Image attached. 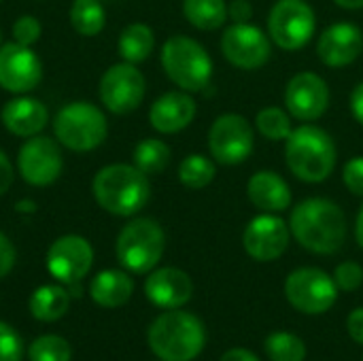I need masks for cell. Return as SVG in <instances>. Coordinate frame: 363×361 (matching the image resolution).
Here are the masks:
<instances>
[{
    "instance_id": "cell-43",
    "label": "cell",
    "mask_w": 363,
    "mask_h": 361,
    "mask_svg": "<svg viewBox=\"0 0 363 361\" xmlns=\"http://www.w3.org/2000/svg\"><path fill=\"white\" fill-rule=\"evenodd\" d=\"M340 9H349V11H357L363 9V0H334Z\"/></svg>"
},
{
    "instance_id": "cell-38",
    "label": "cell",
    "mask_w": 363,
    "mask_h": 361,
    "mask_svg": "<svg viewBox=\"0 0 363 361\" xmlns=\"http://www.w3.org/2000/svg\"><path fill=\"white\" fill-rule=\"evenodd\" d=\"M228 17L234 23H247L253 17V6L249 0H232L228 6Z\"/></svg>"
},
{
    "instance_id": "cell-3",
    "label": "cell",
    "mask_w": 363,
    "mask_h": 361,
    "mask_svg": "<svg viewBox=\"0 0 363 361\" xmlns=\"http://www.w3.org/2000/svg\"><path fill=\"white\" fill-rule=\"evenodd\" d=\"M285 160L289 170L304 183L325 181L336 166L334 138L319 126L296 128L285 145Z\"/></svg>"
},
{
    "instance_id": "cell-21",
    "label": "cell",
    "mask_w": 363,
    "mask_h": 361,
    "mask_svg": "<svg viewBox=\"0 0 363 361\" xmlns=\"http://www.w3.org/2000/svg\"><path fill=\"white\" fill-rule=\"evenodd\" d=\"M49 121V111L47 106L30 96H19L13 98L4 104L2 109V123L4 128L21 138H32L36 136Z\"/></svg>"
},
{
    "instance_id": "cell-29",
    "label": "cell",
    "mask_w": 363,
    "mask_h": 361,
    "mask_svg": "<svg viewBox=\"0 0 363 361\" xmlns=\"http://www.w3.org/2000/svg\"><path fill=\"white\" fill-rule=\"evenodd\" d=\"M215 164L200 153L187 155L179 166V181L187 189H204L215 179Z\"/></svg>"
},
{
    "instance_id": "cell-27",
    "label": "cell",
    "mask_w": 363,
    "mask_h": 361,
    "mask_svg": "<svg viewBox=\"0 0 363 361\" xmlns=\"http://www.w3.org/2000/svg\"><path fill=\"white\" fill-rule=\"evenodd\" d=\"M70 23L81 36H96L106 23V13L100 0H74L70 6Z\"/></svg>"
},
{
    "instance_id": "cell-41",
    "label": "cell",
    "mask_w": 363,
    "mask_h": 361,
    "mask_svg": "<svg viewBox=\"0 0 363 361\" xmlns=\"http://www.w3.org/2000/svg\"><path fill=\"white\" fill-rule=\"evenodd\" d=\"M351 111H353L355 119L363 126V81L351 94Z\"/></svg>"
},
{
    "instance_id": "cell-2",
    "label": "cell",
    "mask_w": 363,
    "mask_h": 361,
    "mask_svg": "<svg viewBox=\"0 0 363 361\" xmlns=\"http://www.w3.org/2000/svg\"><path fill=\"white\" fill-rule=\"evenodd\" d=\"M91 191L100 209L117 217H132L151 198V183L145 172L130 164H111L96 172Z\"/></svg>"
},
{
    "instance_id": "cell-15",
    "label": "cell",
    "mask_w": 363,
    "mask_h": 361,
    "mask_svg": "<svg viewBox=\"0 0 363 361\" xmlns=\"http://www.w3.org/2000/svg\"><path fill=\"white\" fill-rule=\"evenodd\" d=\"M43 79V64L38 55L19 43L0 47V87L11 94H28Z\"/></svg>"
},
{
    "instance_id": "cell-12",
    "label": "cell",
    "mask_w": 363,
    "mask_h": 361,
    "mask_svg": "<svg viewBox=\"0 0 363 361\" xmlns=\"http://www.w3.org/2000/svg\"><path fill=\"white\" fill-rule=\"evenodd\" d=\"M64 157L57 140L49 136H32L23 143L17 155V170L28 185L47 187L62 174Z\"/></svg>"
},
{
    "instance_id": "cell-23",
    "label": "cell",
    "mask_w": 363,
    "mask_h": 361,
    "mask_svg": "<svg viewBox=\"0 0 363 361\" xmlns=\"http://www.w3.org/2000/svg\"><path fill=\"white\" fill-rule=\"evenodd\" d=\"M134 291L132 279L121 270H102L94 277L89 285V296L96 304L104 309H117L123 306Z\"/></svg>"
},
{
    "instance_id": "cell-1",
    "label": "cell",
    "mask_w": 363,
    "mask_h": 361,
    "mask_svg": "<svg viewBox=\"0 0 363 361\" xmlns=\"http://www.w3.org/2000/svg\"><path fill=\"white\" fill-rule=\"evenodd\" d=\"M289 230L304 249L332 255L340 251L347 240V217L336 202L308 198L291 211Z\"/></svg>"
},
{
    "instance_id": "cell-36",
    "label": "cell",
    "mask_w": 363,
    "mask_h": 361,
    "mask_svg": "<svg viewBox=\"0 0 363 361\" xmlns=\"http://www.w3.org/2000/svg\"><path fill=\"white\" fill-rule=\"evenodd\" d=\"M342 181L351 194L363 198V157H353L347 162L342 170Z\"/></svg>"
},
{
    "instance_id": "cell-14",
    "label": "cell",
    "mask_w": 363,
    "mask_h": 361,
    "mask_svg": "<svg viewBox=\"0 0 363 361\" xmlns=\"http://www.w3.org/2000/svg\"><path fill=\"white\" fill-rule=\"evenodd\" d=\"M94 264V249L83 236H62L47 251L49 274L66 285L79 283Z\"/></svg>"
},
{
    "instance_id": "cell-28",
    "label": "cell",
    "mask_w": 363,
    "mask_h": 361,
    "mask_svg": "<svg viewBox=\"0 0 363 361\" xmlns=\"http://www.w3.org/2000/svg\"><path fill=\"white\" fill-rule=\"evenodd\" d=\"M132 157H134V166L147 177L160 174L170 164V147L160 138H147L136 145Z\"/></svg>"
},
{
    "instance_id": "cell-33",
    "label": "cell",
    "mask_w": 363,
    "mask_h": 361,
    "mask_svg": "<svg viewBox=\"0 0 363 361\" xmlns=\"http://www.w3.org/2000/svg\"><path fill=\"white\" fill-rule=\"evenodd\" d=\"M23 355V345L19 334L0 321V361H21Z\"/></svg>"
},
{
    "instance_id": "cell-11",
    "label": "cell",
    "mask_w": 363,
    "mask_h": 361,
    "mask_svg": "<svg viewBox=\"0 0 363 361\" xmlns=\"http://www.w3.org/2000/svg\"><path fill=\"white\" fill-rule=\"evenodd\" d=\"M145 89H147V83H145L143 72L134 64L123 62V64L111 66L102 74L98 94H100L102 104L111 113L128 115L140 106L145 98Z\"/></svg>"
},
{
    "instance_id": "cell-35",
    "label": "cell",
    "mask_w": 363,
    "mask_h": 361,
    "mask_svg": "<svg viewBox=\"0 0 363 361\" xmlns=\"http://www.w3.org/2000/svg\"><path fill=\"white\" fill-rule=\"evenodd\" d=\"M40 21L32 15H23L19 17L15 23H13V38L15 43L19 45H26V47H32L38 38H40Z\"/></svg>"
},
{
    "instance_id": "cell-30",
    "label": "cell",
    "mask_w": 363,
    "mask_h": 361,
    "mask_svg": "<svg viewBox=\"0 0 363 361\" xmlns=\"http://www.w3.org/2000/svg\"><path fill=\"white\" fill-rule=\"evenodd\" d=\"M266 355L272 361H304V343L289 332H274L266 338Z\"/></svg>"
},
{
    "instance_id": "cell-18",
    "label": "cell",
    "mask_w": 363,
    "mask_h": 361,
    "mask_svg": "<svg viewBox=\"0 0 363 361\" xmlns=\"http://www.w3.org/2000/svg\"><path fill=\"white\" fill-rule=\"evenodd\" d=\"M363 51V32L349 21L330 26L317 43V53L325 66L340 68L353 64Z\"/></svg>"
},
{
    "instance_id": "cell-42",
    "label": "cell",
    "mask_w": 363,
    "mask_h": 361,
    "mask_svg": "<svg viewBox=\"0 0 363 361\" xmlns=\"http://www.w3.org/2000/svg\"><path fill=\"white\" fill-rule=\"evenodd\" d=\"M221 361H259L251 351H247V349H232V351H228Z\"/></svg>"
},
{
    "instance_id": "cell-6",
    "label": "cell",
    "mask_w": 363,
    "mask_h": 361,
    "mask_svg": "<svg viewBox=\"0 0 363 361\" xmlns=\"http://www.w3.org/2000/svg\"><path fill=\"white\" fill-rule=\"evenodd\" d=\"M53 132L60 145L70 151H94L106 140L108 123L104 113L85 100L70 102L53 119Z\"/></svg>"
},
{
    "instance_id": "cell-26",
    "label": "cell",
    "mask_w": 363,
    "mask_h": 361,
    "mask_svg": "<svg viewBox=\"0 0 363 361\" xmlns=\"http://www.w3.org/2000/svg\"><path fill=\"white\" fill-rule=\"evenodd\" d=\"M183 13L198 30H217L228 21L225 0H183Z\"/></svg>"
},
{
    "instance_id": "cell-10",
    "label": "cell",
    "mask_w": 363,
    "mask_h": 361,
    "mask_svg": "<svg viewBox=\"0 0 363 361\" xmlns=\"http://www.w3.org/2000/svg\"><path fill=\"white\" fill-rule=\"evenodd\" d=\"M255 145L251 123L238 113L219 115L208 130V149L215 162L225 166L242 164Z\"/></svg>"
},
{
    "instance_id": "cell-34",
    "label": "cell",
    "mask_w": 363,
    "mask_h": 361,
    "mask_svg": "<svg viewBox=\"0 0 363 361\" xmlns=\"http://www.w3.org/2000/svg\"><path fill=\"white\" fill-rule=\"evenodd\" d=\"M334 281L338 285V289L342 291H355L359 289L363 283V268L357 262H342L336 272H334Z\"/></svg>"
},
{
    "instance_id": "cell-17",
    "label": "cell",
    "mask_w": 363,
    "mask_h": 361,
    "mask_svg": "<svg viewBox=\"0 0 363 361\" xmlns=\"http://www.w3.org/2000/svg\"><path fill=\"white\" fill-rule=\"evenodd\" d=\"M285 104L291 117L315 121L323 117L330 106L328 83L317 72H298L285 87Z\"/></svg>"
},
{
    "instance_id": "cell-5",
    "label": "cell",
    "mask_w": 363,
    "mask_h": 361,
    "mask_svg": "<svg viewBox=\"0 0 363 361\" xmlns=\"http://www.w3.org/2000/svg\"><path fill=\"white\" fill-rule=\"evenodd\" d=\"M162 66L168 79L183 91H202L213 79V60L206 49L185 36H170L162 47Z\"/></svg>"
},
{
    "instance_id": "cell-39",
    "label": "cell",
    "mask_w": 363,
    "mask_h": 361,
    "mask_svg": "<svg viewBox=\"0 0 363 361\" xmlns=\"http://www.w3.org/2000/svg\"><path fill=\"white\" fill-rule=\"evenodd\" d=\"M13 179H15V170H13V164L11 160L6 157V153L0 149V196L6 194L13 185Z\"/></svg>"
},
{
    "instance_id": "cell-40",
    "label": "cell",
    "mask_w": 363,
    "mask_h": 361,
    "mask_svg": "<svg viewBox=\"0 0 363 361\" xmlns=\"http://www.w3.org/2000/svg\"><path fill=\"white\" fill-rule=\"evenodd\" d=\"M347 330L351 334V338L355 343H362L363 345V309H357L349 315V321H347Z\"/></svg>"
},
{
    "instance_id": "cell-31",
    "label": "cell",
    "mask_w": 363,
    "mask_h": 361,
    "mask_svg": "<svg viewBox=\"0 0 363 361\" xmlns=\"http://www.w3.org/2000/svg\"><path fill=\"white\" fill-rule=\"evenodd\" d=\"M255 126L268 140H287L289 134L294 132L291 117L279 106L262 109L255 117Z\"/></svg>"
},
{
    "instance_id": "cell-44",
    "label": "cell",
    "mask_w": 363,
    "mask_h": 361,
    "mask_svg": "<svg viewBox=\"0 0 363 361\" xmlns=\"http://www.w3.org/2000/svg\"><path fill=\"white\" fill-rule=\"evenodd\" d=\"M355 236H357L359 247L363 249V206L359 209V213H357V221H355Z\"/></svg>"
},
{
    "instance_id": "cell-4",
    "label": "cell",
    "mask_w": 363,
    "mask_h": 361,
    "mask_svg": "<svg viewBox=\"0 0 363 361\" xmlns=\"http://www.w3.org/2000/svg\"><path fill=\"white\" fill-rule=\"evenodd\" d=\"M202 321L183 311H170L149 328V347L162 361H191L204 349Z\"/></svg>"
},
{
    "instance_id": "cell-7",
    "label": "cell",
    "mask_w": 363,
    "mask_h": 361,
    "mask_svg": "<svg viewBox=\"0 0 363 361\" xmlns=\"http://www.w3.org/2000/svg\"><path fill=\"white\" fill-rule=\"evenodd\" d=\"M164 247H166V236L162 226L153 219L143 217L130 221L119 232L115 251L119 264L125 270L134 274H145L160 264L164 255Z\"/></svg>"
},
{
    "instance_id": "cell-22",
    "label": "cell",
    "mask_w": 363,
    "mask_h": 361,
    "mask_svg": "<svg viewBox=\"0 0 363 361\" xmlns=\"http://www.w3.org/2000/svg\"><path fill=\"white\" fill-rule=\"evenodd\" d=\"M247 196L264 213H281L291 206V189L283 177L272 170H259L249 179Z\"/></svg>"
},
{
    "instance_id": "cell-19",
    "label": "cell",
    "mask_w": 363,
    "mask_h": 361,
    "mask_svg": "<svg viewBox=\"0 0 363 361\" xmlns=\"http://www.w3.org/2000/svg\"><path fill=\"white\" fill-rule=\"evenodd\" d=\"M145 294L151 304L174 311L191 300L194 283L189 274L179 268H160L149 274L145 283Z\"/></svg>"
},
{
    "instance_id": "cell-25",
    "label": "cell",
    "mask_w": 363,
    "mask_h": 361,
    "mask_svg": "<svg viewBox=\"0 0 363 361\" xmlns=\"http://www.w3.org/2000/svg\"><path fill=\"white\" fill-rule=\"evenodd\" d=\"M153 47H155V36L147 23H130L119 34V53L130 64L145 62L151 55Z\"/></svg>"
},
{
    "instance_id": "cell-32",
    "label": "cell",
    "mask_w": 363,
    "mask_h": 361,
    "mask_svg": "<svg viewBox=\"0 0 363 361\" xmlns=\"http://www.w3.org/2000/svg\"><path fill=\"white\" fill-rule=\"evenodd\" d=\"M30 361H70V345L60 336H40L32 343Z\"/></svg>"
},
{
    "instance_id": "cell-13",
    "label": "cell",
    "mask_w": 363,
    "mask_h": 361,
    "mask_svg": "<svg viewBox=\"0 0 363 361\" xmlns=\"http://www.w3.org/2000/svg\"><path fill=\"white\" fill-rule=\"evenodd\" d=\"M223 57L242 70L262 68L272 53L268 36L253 23H232L221 36Z\"/></svg>"
},
{
    "instance_id": "cell-24",
    "label": "cell",
    "mask_w": 363,
    "mask_h": 361,
    "mask_svg": "<svg viewBox=\"0 0 363 361\" xmlns=\"http://www.w3.org/2000/svg\"><path fill=\"white\" fill-rule=\"evenodd\" d=\"M70 298L60 285H43L30 296V313L38 321H57L68 313Z\"/></svg>"
},
{
    "instance_id": "cell-37",
    "label": "cell",
    "mask_w": 363,
    "mask_h": 361,
    "mask_svg": "<svg viewBox=\"0 0 363 361\" xmlns=\"http://www.w3.org/2000/svg\"><path fill=\"white\" fill-rule=\"evenodd\" d=\"M15 266V247L13 243L0 232V279L6 277L11 272V268Z\"/></svg>"
},
{
    "instance_id": "cell-16",
    "label": "cell",
    "mask_w": 363,
    "mask_h": 361,
    "mask_svg": "<svg viewBox=\"0 0 363 361\" xmlns=\"http://www.w3.org/2000/svg\"><path fill=\"white\" fill-rule=\"evenodd\" d=\"M289 226L274 213L257 215L242 234L245 251L257 262H274L289 247Z\"/></svg>"
},
{
    "instance_id": "cell-8",
    "label": "cell",
    "mask_w": 363,
    "mask_h": 361,
    "mask_svg": "<svg viewBox=\"0 0 363 361\" xmlns=\"http://www.w3.org/2000/svg\"><path fill=\"white\" fill-rule=\"evenodd\" d=\"M315 28V11L306 0H279L268 15V32L285 51L302 49L313 38Z\"/></svg>"
},
{
    "instance_id": "cell-20",
    "label": "cell",
    "mask_w": 363,
    "mask_h": 361,
    "mask_svg": "<svg viewBox=\"0 0 363 361\" xmlns=\"http://www.w3.org/2000/svg\"><path fill=\"white\" fill-rule=\"evenodd\" d=\"M196 117V100L187 91H168L160 96L149 111V121L160 134H177Z\"/></svg>"
},
{
    "instance_id": "cell-9",
    "label": "cell",
    "mask_w": 363,
    "mask_h": 361,
    "mask_svg": "<svg viewBox=\"0 0 363 361\" xmlns=\"http://www.w3.org/2000/svg\"><path fill=\"white\" fill-rule=\"evenodd\" d=\"M285 296L296 311L306 315H321L334 306L338 298V285L319 268H300L287 277Z\"/></svg>"
}]
</instances>
